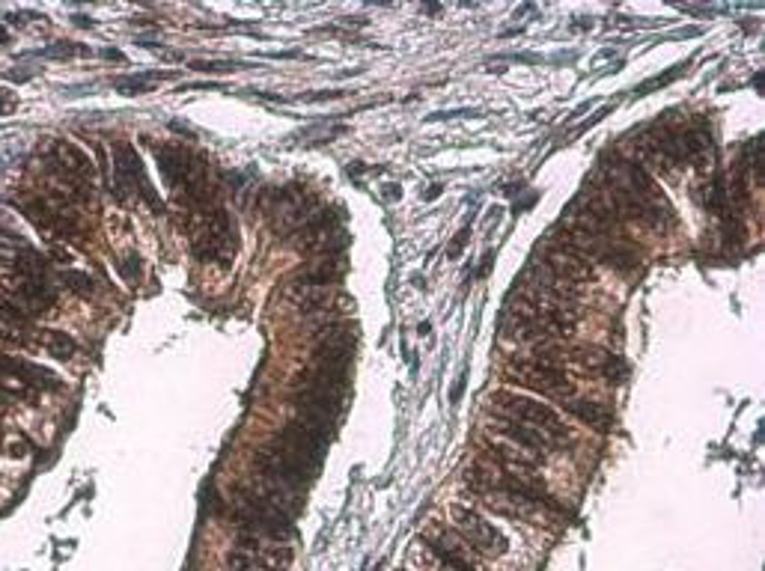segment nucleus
<instances>
[{
  "label": "nucleus",
  "instance_id": "obj_21",
  "mask_svg": "<svg viewBox=\"0 0 765 571\" xmlns=\"http://www.w3.org/2000/svg\"><path fill=\"white\" fill-rule=\"evenodd\" d=\"M396 197H399V188H396V185H390V188H387V200H396Z\"/></svg>",
  "mask_w": 765,
  "mask_h": 571
},
{
  "label": "nucleus",
  "instance_id": "obj_22",
  "mask_svg": "<svg viewBox=\"0 0 765 571\" xmlns=\"http://www.w3.org/2000/svg\"><path fill=\"white\" fill-rule=\"evenodd\" d=\"M3 292H6V289H3V283H0V295H3Z\"/></svg>",
  "mask_w": 765,
  "mask_h": 571
},
{
  "label": "nucleus",
  "instance_id": "obj_15",
  "mask_svg": "<svg viewBox=\"0 0 765 571\" xmlns=\"http://www.w3.org/2000/svg\"><path fill=\"white\" fill-rule=\"evenodd\" d=\"M30 447H33V444H30V441H27L24 435H12V438H9V441L3 444V450H6L9 456H15V458L27 456V450H30Z\"/></svg>",
  "mask_w": 765,
  "mask_h": 571
},
{
  "label": "nucleus",
  "instance_id": "obj_2",
  "mask_svg": "<svg viewBox=\"0 0 765 571\" xmlns=\"http://www.w3.org/2000/svg\"><path fill=\"white\" fill-rule=\"evenodd\" d=\"M254 470L259 473V479H262L265 485L280 488V491H286V494H292V497H301V494L313 485V479H316V473H319L316 467H310V464L298 461L295 456H289V453L280 450L277 444H271V447H265V450L256 453Z\"/></svg>",
  "mask_w": 765,
  "mask_h": 571
},
{
  "label": "nucleus",
  "instance_id": "obj_10",
  "mask_svg": "<svg viewBox=\"0 0 765 571\" xmlns=\"http://www.w3.org/2000/svg\"><path fill=\"white\" fill-rule=\"evenodd\" d=\"M429 551L447 566L450 571H477L474 569V563L465 557V551L447 536V533H441V536H435V539H429Z\"/></svg>",
  "mask_w": 765,
  "mask_h": 571
},
{
  "label": "nucleus",
  "instance_id": "obj_17",
  "mask_svg": "<svg viewBox=\"0 0 765 571\" xmlns=\"http://www.w3.org/2000/svg\"><path fill=\"white\" fill-rule=\"evenodd\" d=\"M459 116H480V111H474V108H459V111H441V114H432L429 119H432V122H441V119H459Z\"/></svg>",
  "mask_w": 765,
  "mask_h": 571
},
{
  "label": "nucleus",
  "instance_id": "obj_12",
  "mask_svg": "<svg viewBox=\"0 0 765 571\" xmlns=\"http://www.w3.org/2000/svg\"><path fill=\"white\" fill-rule=\"evenodd\" d=\"M227 571H283L280 566H274V563H268V560H262V557H256V554H245V551H230V557H227Z\"/></svg>",
  "mask_w": 765,
  "mask_h": 571
},
{
  "label": "nucleus",
  "instance_id": "obj_6",
  "mask_svg": "<svg viewBox=\"0 0 765 571\" xmlns=\"http://www.w3.org/2000/svg\"><path fill=\"white\" fill-rule=\"evenodd\" d=\"M274 444H277L280 450H286L289 456H295L298 461H304V464H310V467L319 470L322 458L328 453L331 435L316 432V429H310V426H304V423L295 420V423H289V426H283V429L277 432Z\"/></svg>",
  "mask_w": 765,
  "mask_h": 571
},
{
  "label": "nucleus",
  "instance_id": "obj_7",
  "mask_svg": "<svg viewBox=\"0 0 765 571\" xmlns=\"http://www.w3.org/2000/svg\"><path fill=\"white\" fill-rule=\"evenodd\" d=\"M9 301L18 304L30 319L48 313V307H54V292L45 286V280H21L18 286L9 289Z\"/></svg>",
  "mask_w": 765,
  "mask_h": 571
},
{
  "label": "nucleus",
  "instance_id": "obj_18",
  "mask_svg": "<svg viewBox=\"0 0 765 571\" xmlns=\"http://www.w3.org/2000/svg\"><path fill=\"white\" fill-rule=\"evenodd\" d=\"M468 232H471V229L465 227L459 235H456V241H453V244H450V250H447V253H450V259H456V256L465 250V244H468Z\"/></svg>",
  "mask_w": 765,
  "mask_h": 571
},
{
  "label": "nucleus",
  "instance_id": "obj_9",
  "mask_svg": "<svg viewBox=\"0 0 765 571\" xmlns=\"http://www.w3.org/2000/svg\"><path fill=\"white\" fill-rule=\"evenodd\" d=\"M563 411L572 414L575 420L593 426V429H608V426L614 423V414H611L602 402H593V399H575V396H569V399L563 402Z\"/></svg>",
  "mask_w": 765,
  "mask_h": 571
},
{
  "label": "nucleus",
  "instance_id": "obj_3",
  "mask_svg": "<svg viewBox=\"0 0 765 571\" xmlns=\"http://www.w3.org/2000/svg\"><path fill=\"white\" fill-rule=\"evenodd\" d=\"M492 405L501 408V414L507 420H518L527 423L533 429H539L542 435H548L551 444H566L569 441V429L560 420V414L548 405H542L539 399L521 396V393H510V390H495L492 393Z\"/></svg>",
  "mask_w": 765,
  "mask_h": 571
},
{
  "label": "nucleus",
  "instance_id": "obj_1",
  "mask_svg": "<svg viewBox=\"0 0 765 571\" xmlns=\"http://www.w3.org/2000/svg\"><path fill=\"white\" fill-rule=\"evenodd\" d=\"M227 518L233 527H239L242 536H259L271 542H292L295 536L292 515L274 506L259 488H239Z\"/></svg>",
  "mask_w": 765,
  "mask_h": 571
},
{
  "label": "nucleus",
  "instance_id": "obj_11",
  "mask_svg": "<svg viewBox=\"0 0 765 571\" xmlns=\"http://www.w3.org/2000/svg\"><path fill=\"white\" fill-rule=\"evenodd\" d=\"M33 340H36V345H42L51 357H57V360H72V357H75V351H78V343L72 340V334H66V331H54V328L33 331Z\"/></svg>",
  "mask_w": 765,
  "mask_h": 571
},
{
  "label": "nucleus",
  "instance_id": "obj_14",
  "mask_svg": "<svg viewBox=\"0 0 765 571\" xmlns=\"http://www.w3.org/2000/svg\"><path fill=\"white\" fill-rule=\"evenodd\" d=\"M117 271H120V277L126 280V283H137L140 280V274H143V262H140V256H134V253H128L126 259H117Z\"/></svg>",
  "mask_w": 765,
  "mask_h": 571
},
{
  "label": "nucleus",
  "instance_id": "obj_13",
  "mask_svg": "<svg viewBox=\"0 0 765 571\" xmlns=\"http://www.w3.org/2000/svg\"><path fill=\"white\" fill-rule=\"evenodd\" d=\"M63 286H66L69 292H75V295H90L96 283H93L87 274H81V271H66V274H63Z\"/></svg>",
  "mask_w": 765,
  "mask_h": 571
},
{
  "label": "nucleus",
  "instance_id": "obj_8",
  "mask_svg": "<svg viewBox=\"0 0 765 571\" xmlns=\"http://www.w3.org/2000/svg\"><path fill=\"white\" fill-rule=\"evenodd\" d=\"M504 438H510L515 441L518 447H524V450H530V453H548L554 444L548 441V435H542L539 429H533V426H527V423H518V420H507V417H501V423L495 426Z\"/></svg>",
  "mask_w": 765,
  "mask_h": 571
},
{
  "label": "nucleus",
  "instance_id": "obj_5",
  "mask_svg": "<svg viewBox=\"0 0 765 571\" xmlns=\"http://www.w3.org/2000/svg\"><path fill=\"white\" fill-rule=\"evenodd\" d=\"M453 518H456L459 536L471 545V551H477V554H483V557H504V554H507V548H510L507 536H504L495 524H489L477 509L456 506V509H453Z\"/></svg>",
  "mask_w": 765,
  "mask_h": 571
},
{
  "label": "nucleus",
  "instance_id": "obj_20",
  "mask_svg": "<svg viewBox=\"0 0 765 571\" xmlns=\"http://www.w3.org/2000/svg\"><path fill=\"white\" fill-rule=\"evenodd\" d=\"M438 194H441V185H432V188H426V194H423V197H426V200H435Z\"/></svg>",
  "mask_w": 765,
  "mask_h": 571
},
{
  "label": "nucleus",
  "instance_id": "obj_19",
  "mask_svg": "<svg viewBox=\"0 0 765 571\" xmlns=\"http://www.w3.org/2000/svg\"><path fill=\"white\" fill-rule=\"evenodd\" d=\"M465 381H468V375L462 372V378H459V384H456V393H453V402H459L462 399V390H465Z\"/></svg>",
  "mask_w": 765,
  "mask_h": 571
},
{
  "label": "nucleus",
  "instance_id": "obj_16",
  "mask_svg": "<svg viewBox=\"0 0 765 571\" xmlns=\"http://www.w3.org/2000/svg\"><path fill=\"white\" fill-rule=\"evenodd\" d=\"M191 69H200V72H221V69H233V63H221V60H197L191 63Z\"/></svg>",
  "mask_w": 765,
  "mask_h": 571
},
{
  "label": "nucleus",
  "instance_id": "obj_4",
  "mask_svg": "<svg viewBox=\"0 0 765 571\" xmlns=\"http://www.w3.org/2000/svg\"><path fill=\"white\" fill-rule=\"evenodd\" d=\"M18 212L39 229L42 235H48L51 241H72V238H81L84 229L78 224V215H66V212H57L45 197H18L15 200Z\"/></svg>",
  "mask_w": 765,
  "mask_h": 571
}]
</instances>
